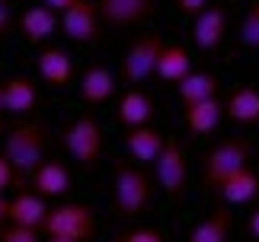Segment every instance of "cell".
<instances>
[{
    "label": "cell",
    "mask_w": 259,
    "mask_h": 242,
    "mask_svg": "<svg viewBox=\"0 0 259 242\" xmlns=\"http://www.w3.org/2000/svg\"><path fill=\"white\" fill-rule=\"evenodd\" d=\"M45 144H48V128L38 121H23L7 131V144H4V156L13 163L19 178L32 175L38 166L45 163Z\"/></svg>",
    "instance_id": "1"
},
{
    "label": "cell",
    "mask_w": 259,
    "mask_h": 242,
    "mask_svg": "<svg viewBox=\"0 0 259 242\" xmlns=\"http://www.w3.org/2000/svg\"><path fill=\"white\" fill-rule=\"evenodd\" d=\"M246 163H250V144L240 137H227L202 153V185L218 191L234 172H240Z\"/></svg>",
    "instance_id": "2"
},
{
    "label": "cell",
    "mask_w": 259,
    "mask_h": 242,
    "mask_svg": "<svg viewBox=\"0 0 259 242\" xmlns=\"http://www.w3.org/2000/svg\"><path fill=\"white\" fill-rule=\"evenodd\" d=\"M115 210L122 217H138L151 204V178L138 163H115V185H112Z\"/></svg>",
    "instance_id": "3"
},
{
    "label": "cell",
    "mask_w": 259,
    "mask_h": 242,
    "mask_svg": "<svg viewBox=\"0 0 259 242\" xmlns=\"http://www.w3.org/2000/svg\"><path fill=\"white\" fill-rule=\"evenodd\" d=\"M42 233L55 236V239L90 242L96 236V214H93V207H87V204H58V207L48 210Z\"/></svg>",
    "instance_id": "4"
},
{
    "label": "cell",
    "mask_w": 259,
    "mask_h": 242,
    "mask_svg": "<svg viewBox=\"0 0 259 242\" xmlns=\"http://www.w3.org/2000/svg\"><path fill=\"white\" fill-rule=\"evenodd\" d=\"M64 150L71 153L74 163H80L83 169H96L99 156H103V131H99L93 115H80L67 125Z\"/></svg>",
    "instance_id": "5"
},
{
    "label": "cell",
    "mask_w": 259,
    "mask_h": 242,
    "mask_svg": "<svg viewBox=\"0 0 259 242\" xmlns=\"http://www.w3.org/2000/svg\"><path fill=\"white\" fill-rule=\"evenodd\" d=\"M163 38L160 35H141L128 45V51L122 57V80L125 83H144L147 77L157 74V64H160L163 54Z\"/></svg>",
    "instance_id": "6"
},
{
    "label": "cell",
    "mask_w": 259,
    "mask_h": 242,
    "mask_svg": "<svg viewBox=\"0 0 259 242\" xmlns=\"http://www.w3.org/2000/svg\"><path fill=\"white\" fill-rule=\"evenodd\" d=\"M154 178H157V185L163 188L166 198H173V201L183 198L186 182H189V169H186L183 147H179L173 137H166L163 153L157 156V163H154Z\"/></svg>",
    "instance_id": "7"
},
{
    "label": "cell",
    "mask_w": 259,
    "mask_h": 242,
    "mask_svg": "<svg viewBox=\"0 0 259 242\" xmlns=\"http://www.w3.org/2000/svg\"><path fill=\"white\" fill-rule=\"evenodd\" d=\"M99 19H103V13H99L96 0H77L74 7H67L61 13V32L71 42L87 45L99 35Z\"/></svg>",
    "instance_id": "8"
},
{
    "label": "cell",
    "mask_w": 259,
    "mask_h": 242,
    "mask_svg": "<svg viewBox=\"0 0 259 242\" xmlns=\"http://www.w3.org/2000/svg\"><path fill=\"white\" fill-rule=\"evenodd\" d=\"M99 13H103V23L109 26H135L144 23V19L154 16L157 0H96Z\"/></svg>",
    "instance_id": "9"
},
{
    "label": "cell",
    "mask_w": 259,
    "mask_h": 242,
    "mask_svg": "<svg viewBox=\"0 0 259 242\" xmlns=\"http://www.w3.org/2000/svg\"><path fill=\"white\" fill-rule=\"evenodd\" d=\"M224 35H227V13L221 7H208L195 16L192 23V38L202 51H218L224 45Z\"/></svg>",
    "instance_id": "10"
},
{
    "label": "cell",
    "mask_w": 259,
    "mask_h": 242,
    "mask_svg": "<svg viewBox=\"0 0 259 242\" xmlns=\"http://www.w3.org/2000/svg\"><path fill=\"white\" fill-rule=\"evenodd\" d=\"M115 89H118V77L109 67L93 64V67L83 70L77 93H80V99H83L87 105H103V102H109V99L115 96Z\"/></svg>",
    "instance_id": "11"
},
{
    "label": "cell",
    "mask_w": 259,
    "mask_h": 242,
    "mask_svg": "<svg viewBox=\"0 0 259 242\" xmlns=\"http://www.w3.org/2000/svg\"><path fill=\"white\" fill-rule=\"evenodd\" d=\"M163 147H166V137L160 134V131H154L147 125L125 128V150H128V156H132L138 166L157 163V156L163 153Z\"/></svg>",
    "instance_id": "12"
},
{
    "label": "cell",
    "mask_w": 259,
    "mask_h": 242,
    "mask_svg": "<svg viewBox=\"0 0 259 242\" xmlns=\"http://www.w3.org/2000/svg\"><path fill=\"white\" fill-rule=\"evenodd\" d=\"M58 26H61V19H58V13L52 7H45V4L29 7V10H23V16H19V29H23L29 45H42L48 35H55Z\"/></svg>",
    "instance_id": "13"
},
{
    "label": "cell",
    "mask_w": 259,
    "mask_h": 242,
    "mask_svg": "<svg viewBox=\"0 0 259 242\" xmlns=\"http://www.w3.org/2000/svg\"><path fill=\"white\" fill-rule=\"evenodd\" d=\"M45 217H48V204H45V198L38 195V191H23V195H16L10 201V223L42 229Z\"/></svg>",
    "instance_id": "14"
},
{
    "label": "cell",
    "mask_w": 259,
    "mask_h": 242,
    "mask_svg": "<svg viewBox=\"0 0 259 242\" xmlns=\"http://www.w3.org/2000/svg\"><path fill=\"white\" fill-rule=\"evenodd\" d=\"M4 105L10 115H29L38 105V89L29 77H10L4 83Z\"/></svg>",
    "instance_id": "15"
},
{
    "label": "cell",
    "mask_w": 259,
    "mask_h": 242,
    "mask_svg": "<svg viewBox=\"0 0 259 242\" xmlns=\"http://www.w3.org/2000/svg\"><path fill=\"white\" fill-rule=\"evenodd\" d=\"M224 108H227V118H231L234 125H243V128L259 125V89L256 86L234 89V93L227 96Z\"/></svg>",
    "instance_id": "16"
},
{
    "label": "cell",
    "mask_w": 259,
    "mask_h": 242,
    "mask_svg": "<svg viewBox=\"0 0 259 242\" xmlns=\"http://www.w3.org/2000/svg\"><path fill=\"white\" fill-rule=\"evenodd\" d=\"M221 118H227V108L224 102L214 99H205V102H195V105H186V125L192 134H214Z\"/></svg>",
    "instance_id": "17"
},
{
    "label": "cell",
    "mask_w": 259,
    "mask_h": 242,
    "mask_svg": "<svg viewBox=\"0 0 259 242\" xmlns=\"http://www.w3.org/2000/svg\"><path fill=\"white\" fill-rule=\"evenodd\" d=\"M38 74H42L48 86H67L74 74V60L64 48H45L38 54Z\"/></svg>",
    "instance_id": "18"
},
{
    "label": "cell",
    "mask_w": 259,
    "mask_h": 242,
    "mask_svg": "<svg viewBox=\"0 0 259 242\" xmlns=\"http://www.w3.org/2000/svg\"><path fill=\"white\" fill-rule=\"evenodd\" d=\"M32 188L42 198H64L71 191V172L61 163H42L32 172Z\"/></svg>",
    "instance_id": "19"
},
{
    "label": "cell",
    "mask_w": 259,
    "mask_h": 242,
    "mask_svg": "<svg viewBox=\"0 0 259 242\" xmlns=\"http://www.w3.org/2000/svg\"><path fill=\"white\" fill-rule=\"evenodd\" d=\"M154 115V102L147 99V93L141 89H128V93L118 99V108H115V118L122 121L125 128H141L147 125Z\"/></svg>",
    "instance_id": "20"
},
{
    "label": "cell",
    "mask_w": 259,
    "mask_h": 242,
    "mask_svg": "<svg viewBox=\"0 0 259 242\" xmlns=\"http://www.w3.org/2000/svg\"><path fill=\"white\" fill-rule=\"evenodd\" d=\"M218 77L214 74H205V70H192L186 80H179L176 93H179V102L183 105H195V102H205V99H214L218 96Z\"/></svg>",
    "instance_id": "21"
},
{
    "label": "cell",
    "mask_w": 259,
    "mask_h": 242,
    "mask_svg": "<svg viewBox=\"0 0 259 242\" xmlns=\"http://www.w3.org/2000/svg\"><path fill=\"white\" fill-rule=\"evenodd\" d=\"M218 195H221L224 204H246V201H253L259 195V178H256V172L250 166H243L240 172H234L221 188H218Z\"/></svg>",
    "instance_id": "22"
},
{
    "label": "cell",
    "mask_w": 259,
    "mask_h": 242,
    "mask_svg": "<svg viewBox=\"0 0 259 242\" xmlns=\"http://www.w3.org/2000/svg\"><path fill=\"white\" fill-rule=\"evenodd\" d=\"M231 210L227 207H218L211 210L202 223H195V229L189 233L186 242H227V233H231Z\"/></svg>",
    "instance_id": "23"
},
{
    "label": "cell",
    "mask_w": 259,
    "mask_h": 242,
    "mask_svg": "<svg viewBox=\"0 0 259 242\" xmlns=\"http://www.w3.org/2000/svg\"><path fill=\"white\" fill-rule=\"evenodd\" d=\"M192 74V57L183 45H166L160 54V64H157V77L166 80V83H179Z\"/></svg>",
    "instance_id": "24"
},
{
    "label": "cell",
    "mask_w": 259,
    "mask_h": 242,
    "mask_svg": "<svg viewBox=\"0 0 259 242\" xmlns=\"http://www.w3.org/2000/svg\"><path fill=\"white\" fill-rule=\"evenodd\" d=\"M237 38H240L243 48H253V51H259V0H256V4H250V10H246Z\"/></svg>",
    "instance_id": "25"
},
{
    "label": "cell",
    "mask_w": 259,
    "mask_h": 242,
    "mask_svg": "<svg viewBox=\"0 0 259 242\" xmlns=\"http://www.w3.org/2000/svg\"><path fill=\"white\" fill-rule=\"evenodd\" d=\"M0 242H38V229H32V226H19V223L0 226Z\"/></svg>",
    "instance_id": "26"
},
{
    "label": "cell",
    "mask_w": 259,
    "mask_h": 242,
    "mask_svg": "<svg viewBox=\"0 0 259 242\" xmlns=\"http://www.w3.org/2000/svg\"><path fill=\"white\" fill-rule=\"evenodd\" d=\"M16 178H19V172L13 169V163H10V159H7L4 153H0V195H4V191H7L10 185H13Z\"/></svg>",
    "instance_id": "27"
},
{
    "label": "cell",
    "mask_w": 259,
    "mask_h": 242,
    "mask_svg": "<svg viewBox=\"0 0 259 242\" xmlns=\"http://www.w3.org/2000/svg\"><path fill=\"white\" fill-rule=\"evenodd\" d=\"M125 242H163V236L157 233V229H151V226H141V229L125 233Z\"/></svg>",
    "instance_id": "28"
},
{
    "label": "cell",
    "mask_w": 259,
    "mask_h": 242,
    "mask_svg": "<svg viewBox=\"0 0 259 242\" xmlns=\"http://www.w3.org/2000/svg\"><path fill=\"white\" fill-rule=\"evenodd\" d=\"M173 4H176L179 10H183L186 16H198L202 10H208V7H211V0H173Z\"/></svg>",
    "instance_id": "29"
},
{
    "label": "cell",
    "mask_w": 259,
    "mask_h": 242,
    "mask_svg": "<svg viewBox=\"0 0 259 242\" xmlns=\"http://www.w3.org/2000/svg\"><path fill=\"white\" fill-rule=\"evenodd\" d=\"M10 26H13V13H10L7 0H0V35H4V32H7Z\"/></svg>",
    "instance_id": "30"
},
{
    "label": "cell",
    "mask_w": 259,
    "mask_h": 242,
    "mask_svg": "<svg viewBox=\"0 0 259 242\" xmlns=\"http://www.w3.org/2000/svg\"><path fill=\"white\" fill-rule=\"evenodd\" d=\"M246 229H250V236H253V239H259V207L250 214V220H246Z\"/></svg>",
    "instance_id": "31"
},
{
    "label": "cell",
    "mask_w": 259,
    "mask_h": 242,
    "mask_svg": "<svg viewBox=\"0 0 259 242\" xmlns=\"http://www.w3.org/2000/svg\"><path fill=\"white\" fill-rule=\"evenodd\" d=\"M42 4H45V7H52V10H61V13H64V10H67V7H74L77 0H42Z\"/></svg>",
    "instance_id": "32"
},
{
    "label": "cell",
    "mask_w": 259,
    "mask_h": 242,
    "mask_svg": "<svg viewBox=\"0 0 259 242\" xmlns=\"http://www.w3.org/2000/svg\"><path fill=\"white\" fill-rule=\"evenodd\" d=\"M4 220H10V204L4 201V195H0V226H4Z\"/></svg>",
    "instance_id": "33"
},
{
    "label": "cell",
    "mask_w": 259,
    "mask_h": 242,
    "mask_svg": "<svg viewBox=\"0 0 259 242\" xmlns=\"http://www.w3.org/2000/svg\"><path fill=\"white\" fill-rule=\"evenodd\" d=\"M4 108H7L4 105V83H0V112H4Z\"/></svg>",
    "instance_id": "34"
},
{
    "label": "cell",
    "mask_w": 259,
    "mask_h": 242,
    "mask_svg": "<svg viewBox=\"0 0 259 242\" xmlns=\"http://www.w3.org/2000/svg\"><path fill=\"white\" fill-rule=\"evenodd\" d=\"M48 242H74V239H55V236H48Z\"/></svg>",
    "instance_id": "35"
},
{
    "label": "cell",
    "mask_w": 259,
    "mask_h": 242,
    "mask_svg": "<svg viewBox=\"0 0 259 242\" xmlns=\"http://www.w3.org/2000/svg\"><path fill=\"white\" fill-rule=\"evenodd\" d=\"M112 242H125V236H118V239H112Z\"/></svg>",
    "instance_id": "36"
},
{
    "label": "cell",
    "mask_w": 259,
    "mask_h": 242,
    "mask_svg": "<svg viewBox=\"0 0 259 242\" xmlns=\"http://www.w3.org/2000/svg\"><path fill=\"white\" fill-rule=\"evenodd\" d=\"M0 134H4V121H0Z\"/></svg>",
    "instance_id": "37"
}]
</instances>
